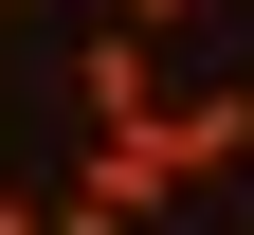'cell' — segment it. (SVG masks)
Wrapping results in <instances>:
<instances>
[{
    "instance_id": "cell-5",
    "label": "cell",
    "mask_w": 254,
    "mask_h": 235,
    "mask_svg": "<svg viewBox=\"0 0 254 235\" xmlns=\"http://www.w3.org/2000/svg\"><path fill=\"white\" fill-rule=\"evenodd\" d=\"M0 18H37V0H0Z\"/></svg>"
},
{
    "instance_id": "cell-4",
    "label": "cell",
    "mask_w": 254,
    "mask_h": 235,
    "mask_svg": "<svg viewBox=\"0 0 254 235\" xmlns=\"http://www.w3.org/2000/svg\"><path fill=\"white\" fill-rule=\"evenodd\" d=\"M0 235H37V199H0Z\"/></svg>"
},
{
    "instance_id": "cell-1",
    "label": "cell",
    "mask_w": 254,
    "mask_h": 235,
    "mask_svg": "<svg viewBox=\"0 0 254 235\" xmlns=\"http://www.w3.org/2000/svg\"><path fill=\"white\" fill-rule=\"evenodd\" d=\"M73 127H164V37L145 18H91L73 37Z\"/></svg>"
},
{
    "instance_id": "cell-3",
    "label": "cell",
    "mask_w": 254,
    "mask_h": 235,
    "mask_svg": "<svg viewBox=\"0 0 254 235\" xmlns=\"http://www.w3.org/2000/svg\"><path fill=\"white\" fill-rule=\"evenodd\" d=\"M109 18H145V37H182V18H200V0H109Z\"/></svg>"
},
{
    "instance_id": "cell-2",
    "label": "cell",
    "mask_w": 254,
    "mask_h": 235,
    "mask_svg": "<svg viewBox=\"0 0 254 235\" xmlns=\"http://www.w3.org/2000/svg\"><path fill=\"white\" fill-rule=\"evenodd\" d=\"M145 145H164L200 199H218V181H254V91H236V73H218V91H182V109L145 127Z\"/></svg>"
}]
</instances>
